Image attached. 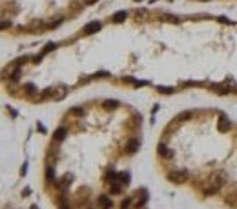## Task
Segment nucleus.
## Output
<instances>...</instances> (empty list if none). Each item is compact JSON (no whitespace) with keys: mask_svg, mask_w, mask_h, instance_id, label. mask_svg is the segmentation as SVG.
Wrapping results in <instances>:
<instances>
[{"mask_svg":"<svg viewBox=\"0 0 237 209\" xmlns=\"http://www.w3.org/2000/svg\"><path fill=\"white\" fill-rule=\"evenodd\" d=\"M60 209H71L68 204H60Z\"/></svg>","mask_w":237,"mask_h":209,"instance_id":"nucleus-29","label":"nucleus"},{"mask_svg":"<svg viewBox=\"0 0 237 209\" xmlns=\"http://www.w3.org/2000/svg\"><path fill=\"white\" fill-rule=\"evenodd\" d=\"M204 2H206V0H204Z\"/></svg>","mask_w":237,"mask_h":209,"instance_id":"nucleus-32","label":"nucleus"},{"mask_svg":"<svg viewBox=\"0 0 237 209\" xmlns=\"http://www.w3.org/2000/svg\"><path fill=\"white\" fill-rule=\"evenodd\" d=\"M71 180H73L71 175H64L59 182H57V187H69L71 186Z\"/></svg>","mask_w":237,"mask_h":209,"instance_id":"nucleus-6","label":"nucleus"},{"mask_svg":"<svg viewBox=\"0 0 237 209\" xmlns=\"http://www.w3.org/2000/svg\"><path fill=\"white\" fill-rule=\"evenodd\" d=\"M66 135H68V131H66V127H59V129L55 131V135H53V136H55V140H57V142H62Z\"/></svg>","mask_w":237,"mask_h":209,"instance_id":"nucleus-9","label":"nucleus"},{"mask_svg":"<svg viewBox=\"0 0 237 209\" xmlns=\"http://www.w3.org/2000/svg\"><path fill=\"white\" fill-rule=\"evenodd\" d=\"M37 129H39L40 133H46V127H44V126H42L40 122H39V124H37Z\"/></svg>","mask_w":237,"mask_h":209,"instance_id":"nucleus-24","label":"nucleus"},{"mask_svg":"<svg viewBox=\"0 0 237 209\" xmlns=\"http://www.w3.org/2000/svg\"><path fill=\"white\" fill-rule=\"evenodd\" d=\"M100 27H102V22L93 20V22H89V24H86V26L82 27V33H84V35H93V33L99 31Z\"/></svg>","mask_w":237,"mask_h":209,"instance_id":"nucleus-2","label":"nucleus"},{"mask_svg":"<svg viewBox=\"0 0 237 209\" xmlns=\"http://www.w3.org/2000/svg\"><path fill=\"white\" fill-rule=\"evenodd\" d=\"M9 26H11V22H7V20H4V22H2V29H7Z\"/></svg>","mask_w":237,"mask_h":209,"instance_id":"nucleus-25","label":"nucleus"},{"mask_svg":"<svg viewBox=\"0 0 237 209\" xmlns=\"http://www.w3.org/2000/svg\"><path fill=\"white\" fill-rule=\"evenodd\" d=\"M97 202H99L100 209H111L113 207V202H111V198H110L108 195H100L99 198H97Z\"/></svg>","mask_w":237,"mask_h":209,"instance_id":"nucleus-3","label":"nucleus"},{"mask_svg":"<svg viewBox=\"0 0 237 209\" xmlns=\"http://www.w3.org/2000/svg\"><path fill=\"white\" fill-rule=\"evenodd\" d=\"M102 107H104L106 111H113V109L118 107V100H104V102H102Z\"/></svg>","mask_w":237,"mask_h":209,"instance_id":"nucleus-7","label":"nucleus"},{"mask_svg":"<svg viewBox=\"0 0 237 209\" xmlns=\"http://www.w3.org/2000/svg\"><path fill=\"white\" fill-rule=\"evenodd\" d=\"M53 49H57V44H51V42H49V44H46V47L42 49V55H46V53H51Z\"/></svg>","mask_w":237,"mask_h":209,"instance_id":"nucleus-16","label":"nucleus"},{"mask_svg":"<svg viewBox=\"0 0 237 209\" xmlns=\"http://www.w3.org/2000/svg\"><path fill=\"white\" fill-rule=\"evenodd\" d=\"M62 22H64V18L59 17V18H55V22H49V27H57V26H60Z\"/></svg>","mask_w":237,"mask_h":209,"instance_id":"nucleus-20","label":"nucleus"},{"mask_svg":"<svg viewBox=\"0 0 237 209\" xmlns=\"http://www.w3.org/2000/svg\"><path fill=\"white\" fill-rule=\"evenodd\" d=\"M166 18L170 20V22H173V24H177V22H179V18H177V17H173V15H166Z\"/></svg>","mask_w":237,"mask_h":209,"instance_id":"nucleus-23","label":"nucleus"},{"mask_svg":"<svg viewBox=\"0 0 237 209\" xmlns=\"http://www.w3.org/2000/svg\"><path fill=\"white\" fill-rule=\"evenodd\" d=\"M110 191H111L113 195H118V193L122 191V186H120V184H117V182H115V184H110Z\"/></svg>","mask_w":237,"mask_h":209,"instance_id":"nucleus-15","label":"nucleus"},{"mask_svg":"<svg viewBox=\"0 0 237 209\" xmlns=\"http://www.w3.org/2000/svg\"><path fill=\"white\" fill-rule=\"evenodd\" d=\"M20 75H22V71H20V69H15V73L9 76V78H11V82H17V80L20 78Z\"/></svg>","mask_w":237,"mask_h":209,"instance_id":"nucleus-19","label":"nucleus"},{"mask_svg":"<svg viewBox=\"0 0 237 209\" xmlns=\"http://www.w3.org/2000/svg\"><path fill=\"white\" fill-rule=\"evenodd\" d=\"M186 178H188V171H186V169L168 173V180H172V182H175V184H181V182H184Z\"/></svg>","mask_w":237,"mask_h":209,"instance_id":"nucleus-1","label":"nucleus"},{"mask_svg":"<svg viewBox=\"0 0 237 209\" xmlns=\"http://www.w3.org/2000/svg\"><path fill=\"white\" fill-rule=\"evenodd\" d=\"M100 76H110V73L108 71H99V73L93 75V78H100Z\"/></svg>","mask_w":237,"mask_h":209,"instance_id":"nucleus-22","label":"nucleus"},{"mask_svg":"<svg viewBox=\"0 0 237 209\" xmlns=\"http://www.w3.org/2000/svg\"><path fill=\"white\" fill-rule=\"evenodd\" d=\"M118 182L122 184V186H128L130 184V173H118Z\"/></svg>","mask_w":237,"mask_h":209,"instance_id":"nucleus-11","label":"nucleus"},{"mask_svg":"<svg viewBox=\"0 0 237 209\" xmlns=\"http://www.w3.org/2000/svg\"><path fill=\"white\" fill-rule=\"evenodd\" d=\"M69 115H71V116H82V115H84V107L77 106V107H73V109L69 111Z\"/></svg>","mask_w":237,"mask_h":209,"instance_id":"nucleus-14","label":"nucleus"},{"mask_svg":"<svg viewBox=\"0 0 237 209\" xmlns=\"http://www.w3.org/2000/svg\"><path fill=\"white\" fill-rule=\"evenodd\" d=\"M131 202H133L131 198H124V200L120 202V209H130L131 207Z\"/></svg>","mask_w":237,"mask_h":209,"instance_id":"nucleus-17","label":"nucleus"},{"mask_svg":"<svg viewBox=\"0 0 237 209\" xmlns=\"http://www.w3.org/2000/svg\"><path fill=\"white\" fill-rule=\"evenodd\" d=\"M137 147H139V142L133 138V140H130V142H128V147H126V149H128L130 155H133V153L137 151Z\"/></svg>","mask_w":237,"mask_h":209,"instance_id":"nucleus-12","label":"nucleus"},{"mask_svg":"<svg viewBox=\"0 0 237 209\" xmlns=\"http://www.w3.org/2000/svg\"><path fill=\"white\" fill-rule=\"evenodd\" d=\"M26 171H27V166L24 164V166H22V169H20V175H26Z\"/></svg>","mask_w":237,"mask_h":209,"instance_id":"nucleus-28","label":"nucleus"},{"mask_svg":"<svg viewBox=\"0 0 237 209\" xmlns=\"http://www.w3.org/2000/svg\"><path fill=\"white\" fill-rule=\"evenodd\" d=\"M135 2H140V0H135Z\"/></svg>","mask_w":237,"mask_h":209,"instance_id":"nucleus-31","label":"nucleus"},{"mask_svg":"<svg viewBox=\"0 0 237 209\" xmlns=\"http://www.w3.org/2000/svg\"><path fill=\"white\" fill-rule=\"evenodd\" d=\"M155 89L159 93H162V95H172L173 93V87H168V86H157Z\"/></svg>","mask_w":237,"mask_h":209,"instance_id":"nucleus-13","label":"nucleus"},{"mask_svg":"<svg viewBox=\"0 0 237 209\" xmlns=\"http://www.w3.org/2000/svg\"><path fill=\"white\" fill-rule=\"evenodd\" d=\"M157 153H159V156H170V158L173 156V153L170 151V147L166 144H162V142L157 146Z\"/></svg>","mask_w":237,"mask_h":209,"instance_id":"nucleus-4","label":"nucleus"},{"mask_svg":"<svg viewBox=\"0 0 237 209\" xmlns=\"http://www.w3.org/2000/svg\"><path fill=\"white\" fill-rule=\"evenodd\" d=\"M27 60H29V57L19 58V60H15V62H13V66H22V64H24V62H27Z\"/></svg>","mask_w":237,"mask_h":209,"instance_id":"nucleus-21","label":"nucleus"},{"mask_svg":"<svg viewBox=\"0 0 237 209\" xmlns=\"http://www.w3.org/2000/svg\"><path fill=\"white\" fill-rule=\"evenodd\" d=\"M24 91H26L27 95H33L37 89H35V86H33V84H24Z\"/></svg>","mask_w":237,"mask_h":209,"instance_id":"nucleus-18","label":"nucleus"},{"mask_svg":"<svg viewBox=\"0 0 237 209\" xmlns=\"http://www.w3.org/2000/svg\"><path fill=\"white\" fill-rule=\"evenodd\" d=\"M126 17H128V13H126L124 9H120V11H115V13H113L111 20H113L115 24H120V22H124V20H126Z\"/></svg>","mask_w":237,"mask_h":209,"instance_id":"nucleus-5","label":"nucleus"},{"mask_svg":"<svg viewBox=\"0 0 237 209\" xmlns=\"http://www.w3.org/2000/svg\"><path fill=\"white\" fill-rule=\"evenodd\" d=\"M181 118H186V120H188V118H192V113H190V111H188V113H182Z\"/></svg>","mask_w":237,"mask_h":209,"instance_id":"nucleus-27","label":"nucleus"},{"mask_svg":"<svg viewBox=\"0 0 237 209\" xmlns=\"http://www.w3.org/2000/svg\"><path fill=\"white\" fill-rule=\"evenodd\" d=\"M133 86H135V87H140V86H146V82H139V80H135Z\"/></svg>","mask_w":237,"mask_h":209,"instance_id":"nucleus-26","label":"nucleus"},{"mask_svg":"<svg viewBox=\"0 0 237 209\" xmlns=\"http://www.w3.org/2000/svg\"><path fill=\"white\" fill-rule=\"evenodd\" d=\"M97 0H86V4H95Z\"/></svg>","mask_w":237,"mask_h":209,"instance_id":"nucleus-30","label":"nucleus"},{"mask_svg":"<svg viewBox=\"0 0 237 209\" xmlns=\"http://www.w3.org/2000/svg\"><path fill=\"white\" fill-rule=\"evenodd\" d=\"M46 180L48 182H53L55 180V167L53 166H48V169H46Z\"/></svg>","mask_w":237,"mask_h":209,"instance_id":"nucleus-10","label":"nucleus"},{"mask_svg":"<svg viewBox=\"0 0 237 209\" xmlns=\"http://www.w3.org/2000/svg\"><path fill=\"white\" fill-rule=\"evenodd\" d=\"M228 129H230V120H228L226 116H221V118H219V131L224 133V131H228Z\"/></svg>","mask_w":237,"mask_h":209,"instance_id":"nucleus-8","label":"nucleus"}]
</instances>
